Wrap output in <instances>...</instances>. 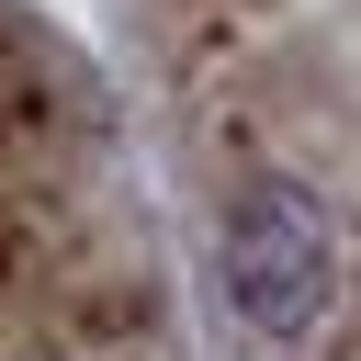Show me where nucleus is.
I'll return each instance as SVG.
<instances>
[{"label":"nucleus","mask_w":361,"mask_h":361,"mask_svg":"<svg viewBox=\"0 0 361 361\" xmlns=\"http://www.w3.org/2000/svg\"><path fill=\"white\" fill-rule=\"evenodd\" d=\"M214 259H226V305L259 338H305L327 316V293H338V226H327V203L305 180H248Z\"/></svg>","instance_id":"nucleus-1"}]
</instances>
